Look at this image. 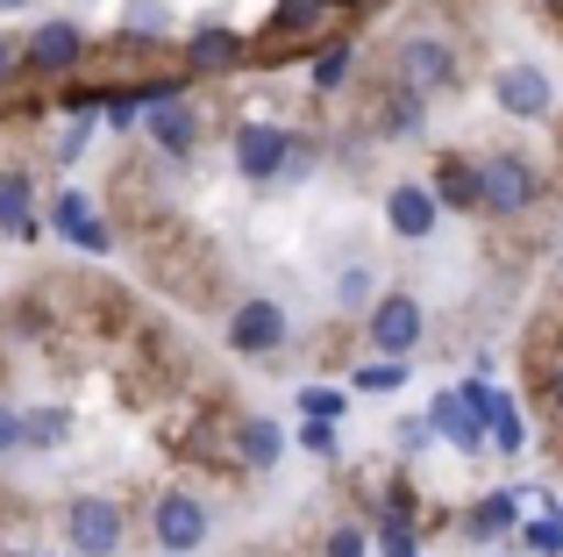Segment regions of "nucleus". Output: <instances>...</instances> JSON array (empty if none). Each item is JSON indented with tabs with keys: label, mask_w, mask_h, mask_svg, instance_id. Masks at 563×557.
Here are the masks:
<instances>
[{
	"label": "nucleus",
	"mask_w": 563,
	"mask_h": 557,
	"mask_svg": "<svg viewBox=\"0 0 563 557\" xmlns=\"http://www.w3.org/2000/svg\"><path fill=\"white\" fill-rule=\"evenodd\" d=\"M456 79H464V57H456V43L435 36V29H413L393 51V86H407V94H421V100L456 94Z\"/></svg>",
	"instance_id": "obj_1"
},
{
	"label": "nucleus",
	"mask_w": 563,
	"mask_h": 557,
	"mask_svg": "<svg viewBox=\"0 0 563 557\" xmlns=\"http://www.w3.org/2000/svg\"><path fill=\"white\" fill-rule=\"evenodd\" d=\"M536 200H542V172L528 165L521 151L478 157V215H499V222H514V215H528Z\"/></svg>",
	"instance_id": "obj_2"
},
{
	"label": "nucleus",
	"mask_w": 563,
	"mask_h": 557,
	"mask_svg": "<svg viewBox=\"0 0 563 557\" xmlns=\"http://www.w3.org/2000/svg\"><path fill=\"white\" fill-rule=\"evenodd\" d=\"M122 501L114 493H71L65 501V544L79 557H122Z\"/></svg>",
	"instance_id": "obj_3"
},
{
	"label": "nucleus",
	"mask_w": 563,
	"mask_h": 557,
	"mask_svg": "<svg viewBox=\"0 0 563 557\" xmlns=\"http://www.w3.org/2000/svg\"><path fill=\"white\" fill-rule=\"evenodd\" d=\"M364 336H372L378 358H413L421 336H428V307L413 293H378L372 315H364Z\"/></svg>",
	"instance_id": "obj_4"
},
{
	"label": "nucleus",
	"mask_w": 563,
	"mask_h": 557,
	"mask_svg": "<svg viewBox=\"0 0 563 557\" xmlns=\"http://www.w3.org/2000/svg\"><path fill=\"white\" fill-rule=\"evenodd\" d=\"M493 100L514 114V122H550L556 108V79L542 65H528V57H514V65L493 72Z\"/></svg>",
	"instance_id": "obj_5"
},
{
	"label": "nucleus",
	"mask_w": 563,
	"mask_h": 557,
	"mask_svg": "<svg viewBox=\"0 0 563 557\" xmlns=\"http://www.w3.org/2000/svg\"><path fill=\"white\" fill-rule=\"evenodd\" d=\"M151 529H157V550H172V557H186V550H200L207 544V529H214V515H207V501L200 493H157V507H151Z\"/></svg>",
	"instance_id": "obj_6"
},
{
	"label": "nucleus",
	"mask_w": 563,
	"mask_h": 557,
	"mask_svg": "<svg viewBox=\"0 0 563 557\" xmlns=\"http://www.w3.org/2000/svg\"><path fill=\"white\" fill-rule=\"evenodd\" d=\"M250 65V36L229 22H200L186 36V79H221V72H243Z\"/></svg>",
	"instance_id": "obj_7"
},
{
	"label": "nucleus",
	"mask_w": 563,
	"mask_h": 557,
	"mask_svg": "<svg viewBox=\"0 0 563 557\" xmlns=\"http://www.w3.org/2000/svg\"><path fill=\"white\" fill-rule=\"evenodd\" d=\"M143 136H151L157 151L172 157V165H186V157L200 151V108H192L186 94H165V100H151V108H143Z\"/></svg>",
	"instance_id": "obj_8"
},
{
	"label": "nucleus",
	"mask_w": 563,
	"mask_h": 557,
	"mask_svg": "<svg viewBox=\"0 0 563 557\" xmlns=\"http://www.w3.org/2000/svg\"><path fill=\"white\" fill-rule=\"evenodd\" d=\"M229 143H235V172L257 179V186H272L278 172H286V157H292V129H278V122H243Z\"/></svg>",
	"instance_id": "obj_9"
},
{
	"label": "nucleus",
	"mask_w": 563,
	"mask_h": 557,
	"mask_svg": "<svg viewBox=\"0 0 563 557\" xmlns=\"http://www.w3.org/2000/svg\"><path fill=\"white\" fill-rule=\"evenodd\" d=\"M221 336H229V350H243V358H272V350L292 336V315L278 301H243Z\"/></svg>",
	"instance_id": "obj_10"
},
{
	"label": "nucleus",
	"mask_w": 563,
	"mask_h": 557,
	"mask_svg": "<svg viewBox=\"0 0 563 557\" xmlns=\"http://www.w3.org/2000/svg\"><path fill=\"white\" fill-rule=\"evenodd\" d=\"M22 57H29L36 72H51V79H65V72H79V65H86V29L71 22V14H51L43 29H29Z\"/></svg>",
	"instance_id": "obj_11"
},
{
	"label": "nucleus",
	"mask_w": 563,
	"mask_h": 557,
	"mask_svg": "<svg viewBox=\"0 0 563 557\" xmlns=\"http://www.w3.org/2000/svg\"><path fill=\"white\" fill-rule=\"evenodd\" d=\"M51 229L71 243V251H86V258H108V251H114V229L100 222L93 200L71 194V186H65V194H51Z\"/></svg>",
	"instance_id": "obj_12"
},
{
	"label": "nucleus",
	"mask_w": 563,
	"mask_h": 557,
	"mask_svg": "<svg viewBox=\"0 0 563 557\" xmlns=\"http://www.w3.org/2000/svg\"><path fill=\"white\" fill-rule=\"evenodd\" d=\"M428 429L450 436L456 450H485V407L471 401V386H456V393L442 386L435 401H428Z\"/></svg>",
	"instance_id": "obj_13"
},
{
	"label": "nucleus",
	"mask_w": 563,
	"mask_h": 557,
	"mask_svg": "<svg viewBox=\"0 0 563 557\" xmlns=\"http://www.w3.org/2000/svg\"><path fill=\"white\" fill-rule=\"evenodd\" d=\"M435 194H428V186H413V179H399L393 194H385V229H393V237H407V243H428L435 237Z\"/></svg>",
	"instance_id": "obj_14"
},
{
	"label": "nucleus",
	"mask_w": 563,
	"mask_h": 557,
	"mask_svg": "<svg viewBox=\"0 0 563 557\" xmlns=\"http://www.w3.org/2000/svg\"><path fill=\"white\" fill-rule=\"evenodd\" d=\"M428 194H435V208H450V215H478V165H471V157H456V151H442Z\"/></svg>",
	"instance_id": "obj_15"
},
{
	"label": "nucleus",
	"mask_w": 563,
	"mask_h": 557,
	"mask_svg": "<svg viewBox=\"0 0 563 557\" xmlns=\"http://www.w3.org/2000/svg\"><path fill=\"white\" fill-rule=\"evenodd\" d=\"M229 450H235V465H243V472H272V465L286 458V436H278V422L250 415V422H235Z\"/></svg>",
	"instance_id": "obj_16"
},
{
	"label": "nucleus",
	"mask_w": 563,
	"mask_h": 557,
	"mask_svg": "<svg viewBox=\"0 0 563 557\" xmlns=\"http://www.w3.org/2000/svg\"><path fill=\"white\" fill-rule=\"evenodd\" d=\"M456 529H464L471 544H499V536L521 529V501H514V493H485L478 507H464V515H456Z\"/></svg>",
	"instance_id": "obj_17"
},
{
	"label": "nucleus",
	"mask_w": 563,
	"mask_h": 557,
	"mask_svg": "<svg viewBox=\"0 0 563 557\" xmlns=\"http://www.w3.org/2000/svg\"><path fill=\"white\" fill-rule=\"evenodd\" d=\"M36 186H29V172H0V229L8 237H36Z\"/></svg>",
	"instance_id": "obj_18"
},
{
	"label": "nucleus",
	"mask_w": 563,
	"mask_h": 557,
	"mask_svg": "<svg viewBox=\"0 0 563 557\" xmlns=\"http://www.w3.org/2000/svg\"><path fill=\"white\" fill-rule=\"evenodd\" d=\"M421 122H428V100L407 94V86H385V100H378V136H421Z\"/></svg>",
	"instance_id": "obj_19"
},
{
	"label": "nucleus",
	"mask_w": 563,
	"mask_h": 557,
	"mask_svg": "<svg viewBox=\"0 0 563 557\" xmlns=\"http://www.w3.org/2000/svg\"><path fill=\"white\" fill-rule=\"evenodd\" d=\"M357 72V43L350 36H335V43H321L314 51V65H307V79H314V94H343V79Z\"/></svg>",
	"instance_id": "obj_20"
},
{
	"label": "nucleus",
	"mask_w": 563,
	"mask_h": 557,
	"mask_svg": "<svg viewBox=\"0 0 563 557\" xmlns=\"http://www.w3.org/2000/svg\"><path fill=\"white\" fill-rule=\"evenodd\" d=\"M71 444V407H29L22 415V450H65Z\"/></svg>",
	"instance_id": "obj_21"
},
{
	"label": "nucleus",
	"mask_w": 563,
	"mask_h": 557,
	"mask_svg": "<svg viewBox=\"0 0 563 557\" xmlns=\"http://www.w3.org/2000/svg\"><path fill=\"white\" fill-rule=\"evenodd\" d=\"M165 29H172V0H129V8H122V36L157 43Z\"/></svg>",
	"instance_id": "obj_22"
},
{
	"label": "nucleus",
	"mask_w": 563,
	"mask_h": 557,
	"mask_svg": "<svg viewBox=\"0 0 563 557\" xmlns=\"http://www.w3.org/2000/svg\"><path fill=\"white\" fill-rule=\"evenodd\" d=\"M93 129H100V108H79V114H71V129H65V136H57V165H79V157H86V143H93Z\"/></svg>",
	"instance_id": "obj_23"
},
{
	"label": "nucleus",
	"mask_w": 563,
	"mask_h": 557,
	"mask_svg": "<svg viewBox=\"0 0 563 557\" xmlns=\"http://www.w3.org/2000/svg\"><path fill=\"white\" fill-rule=\"evenodd\" d=\"M521 544L536 550V557H563V501H550V515H542V522H528Z\"/></svg>",
	"instance_id": "obj_24"
},
{
	"label": "nucleus",
	"mask_w": 563,
	"mask_h": 557,
	"mask_svg": "<svg viewBox=\"0 0 563 557\" xmlns=\"http://www.w3.org/2000/svg\"><path fill=\"white\" fill-rule=\"evenodd\" d=\"M350 379H357V386L364 393H399V386H407V358H372V364H364V372H350Z\"/></svg>",
	"instance_id": "obj_25"
},
{
	"label": "nucleus",
	"mask_w": 563,
	"mask_h": 557,
	"mask_svg": "<svg viewBox=\"0 0 563 557\" xmlns=\"http://www.w3.org/2000/svg\"><path fill=\"white\" fill-rule=\"evenodd\" d=\"M343 422H329V415H300V444L314 450V458H335V450H343Z\"/></svg>",
	"instance_id": "obj_26"
},
{
	"label": "nucleus",
	"mask_w": 563,
	"mask_h": 557,
	"mask_svg": "<svg viewBox=\"0 0 563 557\" xmlns=\"http://www.w3.org/2000/svg\"><path fill=\"white\" fill-rule=\"evenodd\" d=\"M378 550H385V557H413V550H421L413 522H407V515H385V522H378Z\"/></svg>",
	"instance_id": "obj_27"
},
{
	"label": "nucleus",
	"mask_w": 563,
	"mask_h": 557,
	"mask_svg": "<svg viewBox=\"0 0 563 557\" xmlns=\"http://www.w3.org/2000/svg\"><path fill=\"white\" fill-rule=\"evenodd\" d=\"M100 122H108V129H136V122H143L136 86H129V94H108V100H100Z\"/></svg>",
	"instance_id": "obj_28"
},
{
	"label": "nucleus",
	"mask_w": 563,
	"mask_h": 557,
	"mask_svg": "<svg viewBox=\"0 0 563 557\" xmlns=\"http://www.w3.org/2000/svg\"><path fill=\"white\" fill-rule=\"evenodd\" d=\"M321 557H372V536H364L357 522H343V529H329V544H321Z\"/></svg>",
	"instance_id": "obj_29"
},
{
	"label": "nucleus",
	"mask_w": 563,
	"mask_h": 557,
	"mask_svg": "<svg viewBox=\"0 0 563 557\" xmlns=\"http://www.w3.org/2000/svg\"><path fill=\"white\" fill-rule=\"evenodd\" d=\"M300 415H329V422H343V415H350V401H343L335 386H307V393H300Z\"/></svg>",
	"instance_id": "obj_30"
},
{
	"label": "nucleus",
	"mask_w": 563,
	"mask_h": 557,
	"mask_svg": "<svg viewBox=\"0 0 563 557\" xmlns=\"http://www.w3.org/2000/svg\"><path fill=\"white\" fill-rule=\"evenodd\" d=\"M335 301H343V307H364V301H372V272L350 265V272H343V286H335Z\"/></svg>",
	"instance_id": "obj_31"
},
{
	"label": "nucleus",
	"mask_w": 563,
	"mask_h": 557,
	"mask_svg": "<svg viewBox=\"0 0 563 557\" xmlns=\"http://www.w3.org/2000/svg\"><path fill=\"white\" fill-rule=\"evenodd\" d=\"M399 450H407V458H413V450H428V444H435V429H428V415H413V422H399Z\"/></svg>",
	"instance_id": "obj_32"
},
{
	"label": "nucleus",
	"mask_w": 563,
	"mask_h": 557,
	"mask_svg": "<svg viewBox=\"0 0 563 557\" xmlns=\"http://www.w3.org/2000/svg\"><path fill=\"white\" fill-rule=\"evenodd\" d=\"M14 450H22V415L0 407V458H14Z\"/></svg>",
	"instance_id": "obj_33"
},
{
	"label": "nucleus",
	"mask_w": 563,
	"mask_h": 557,
	"mask_svg": "<svg viewBox=\"0 0 563 557\" xmlns=\"http://www.w3.org/2000/svg\"><path fill=\"white\" fill-rule=\"evenodd\" d=\"M14 57H22V51H14V36H0V79L14 72Z\"/></svg>",
	"instance_id": "obj_34"
},
{
	"label": "nucleus",
	"mask_w": 563,
	"mask_h": 557,
	"mask_svg": "<svg viewBox=\"0 0 563 557\" xmlns=\"http://www.w3.org/2000/svg\"><path fill=\"white\" fill-rule=\"evenodd\" d=\"M550 401H556V415H563V364L550 372Z\"/></svg>",
	"instance_id": "obj_35"
},
{
	"label": "nucleus",
	"mask_w": 563,
	"mask_h": 557,
	"mask_svg": "<svg viewBox=\"0 0 563 557\" xmlns=\"http://www.w3.org/2000/svg\"><path fill=\"white\" fill-rule=\"evenodd\" d=\"M22 8H36V0H0V14H22Z\"/></svg>",
	"instance_id": "obj_36"
},
{
	"label": "nucleus",
	"mask_w": 563,
	"mask_h": 557,
	"mask_svg": "<svg viewBox=\"0 0 563 557\" xmlns=\"http://www.w3.org/2000/svg\"><path fill=\"white\" fill-rule=\"evenodd\" d=\"M8 557H29V550H8Z\"/></svg>",
	"instance_id": "obj_37"
},
{
	"label": "nucleus",
	"mask_w": 563,
	"mask_h": 557,
	"mask_svg": "<svg viewBox=\"0 0 563 557\" xmlns=\"http://www.w3.org/2000/svg\"><path fill=\"white\" fill-rule=\"evenodd\" d=\"M493 557H514V550H493Z\"/></svg>",
	"instance_id": "obj_38"
}]
</instances>
